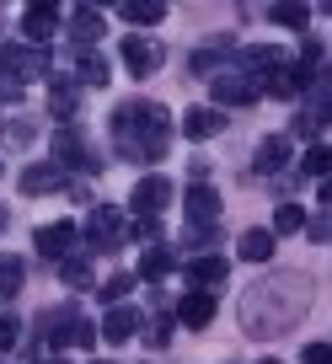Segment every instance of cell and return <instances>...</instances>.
<instances>
[{"mask_svg":"<svg viewBox=\"0 0 332 364\" xmlns=\"http://www.w3.org/2000/svg\"><path fill=\"white\" fill-rule=\"evenodd\" d=\"M65 182H70L65 166H54V161H38V166H27L22 177H16V188H22L27 198H38V193H59Z\"/></svg>","mask_w":332,"mask_h":364,"instance_id":"6","label":"cell"},{"mask_svg":"<svg viewBox=\"0 0 332 364\" xmlns=\"http://www.w3.org/2000/svg\"><path fill=\"white\" fill-rule=\"evenodd\" d=\"M33 247L48 252V257H65V252L75 247V225H70V220H54V225H43V230L33 236Z\"/></svg>","mask_w":332,"mask_h":364,"instance_id":"11","label":"cell"},{"mask_svg":"<svg viewBox=\"0 0 332 364\" xmlns=\"http://www.w3.org/2000/svg\"><path fill=\"white\" fill-rule=\"evenodd\" d=\"M118 54H124V65H129V75L134 80H145V75H156L161 70V43H150V38H124V43H118Z\"/></svg>","mask_w":332,"mask_h":364,"instance_id":"5","label":"cell"},{"mask_svg":"<svg viewBox=\"0 0 332 364\" xmlns=\"http://www.w3.org/2000/svg\"><path fill=\"white\" fill-rule=\"evenodd\" d=\"M118 16H124V22H139V27H150V22H161V6H150V0H129V6H118Z\"/></svg>","mask_w":332,"mask_h":364,"instance_id":"21","label":"cell"},{"mask_svg":"<svg viewBox=\"0 0 332 364\" xmlns=\"http://www.w3.org/2000/svg\"><path fill=\"white\" fill-rule=\"evenodd\" d=\"M43 327L54 332L59 348H92L97 343V327L80 316V311H54V316H43Z\"/></svg>","mask_w":332,"mask_h":364,"instance_id":"3","label":"cell"},{"mask_svg":"<svg viewBox=\"0 0 332 364\" xmlns=\"http://www.w3.org/2000/svg\"><path fill=\"white\" fill-rule=\"evenodd\" d=\"M225 273H230V262H225V257H193V262H188V279H193V289L220 284Z\"/></svg>","mask_w":332,"mask_h":364,"instance_id":"16","label":"cell"},{"mask_svg":"<svg viewBox=\"0 0 332 364\" xmlns=\"http://www.w3.org/2000/svg\"><path fill=\"white\" fill-rule=\"evenodd\" d=\"M166 204H172V182L161 177V171H156V177H139L134 193H129V209H134L139 220H156Z\"/></svg>","mask_w":332,"mask_h":364,"instance_id":"4","label":"cell"},{"mask_svg":"<svg viewBox=\"0 0 332 364\" xmlns=\"http://www.w3.org/2000/svg\"><path fill=\"white\" fill-rule=\"evenodd\" d=\"M80 80H86V86H107V65L97 54H86L80 59Z\"/></svg>","mask_w":332,"mask_h":364,"instance_id":"29","label":"cell"},{"mask_svg":"<svg viewBox=\"0 0 332 364\" xmlns=\"http://www.w3.org/2000/svg\"><path fill=\"white\" fill-rule=\"evenodd\" d=\"M48 107H54V118H70V113H75V86L54 80V91H48Z\"/></svg>","mask_w":332,"mask_h":364,"instance_id":"23","label":"cell"},{"mask_svg":"<svg viewBox=\"0 0 332 364\" xmlns=\"http://www.w3.org/2000/svg\"><path fill=\"white\" fill-rule=\"evenodd\" d=\"M129 284H134L129 273H113V279H107V284H102V300H107V306H118V300L129 295Z\"/></svg>","mask_w":332,"mask_h":364,"instance_id":"31","label":"cell"},{"mask_svg":"<svg viewBox=\"0 0 332 364\" xmlns=\"http://www.w3.org/2000/svg\"><path fill=\"white\" fill-rule=\"evenodd\" d=\"M241 59H247V65H252V70H284V65H279V59H284V54H279L274 43H263V48H247V54H241Z\"/></svg>","mask_w":332,"mask_h":364,"instance_id":"25","label":"cell"},{"mask_svg":"<svg viewBox=\"0 0 332 364\" xmlns=\"http://www.w3.org/2000/svg\"><path fill=\"white\" fill-rule=\"evenodd\" d=\"M257 171H279V166H289V139L284 134H274V139H263L257 145V161H252Z\"/></svg>","mask_w":332,"mask_h":364,"instance_id":"18","label":"cell"},{"mask_svg":"<svg viewBox=\"0 0 332 364\" xmlns=\"http://www.w3.org/2000/svg\"><path fill=\"white\" fill-rule=\"evenodd\" d=\"M70 38H75V43H97V38H102V16H97L92 6H75V11H70Z\"/></svg>","mask_w":332,"mask_h":364,"instance_id":"17","label":"cell"},{"mask_svg":"<svg viewBox=\"0 0 332 364\" xmlns=\"http://www.w3.org/2000/svg\"><path fill=\"white\" fill-rule=\"evenodd\" d=\"M306 171L311 177H332V145H311L306 150Z\"/></svg>","mask_w":332,"mask_h":364,"instance_id":"26","label":"cell"},{"mask_svg":"<svg viewBox=\"0 0 332 364\" xmlns=\"http://www.w3.org/2000/svg\"><path fill=\"white\" fill-rule=\"evenodd\" d=\"M139 343H150V348H166V343H172V321L156 316V321L145 327V338H139Z\"/></svg>","mask_w":332,"mask_h":364,"instance_id":"30","label":"cell"},{"mask_svg":"<svg viewBox=\"0 0 332 364\" xmlns=\"http://www.w3.org/2000/svg\"><path fill=\"white\" fill-rule=\"evenodd\" d=\"M300 225H306V215H300L295 204H279L274 209V236H295Z\"/></svg>","mask_w":332,"mask_h":364,"instance_id":"22","label":"cell"},{"mask_svg":"<svg viewBox=\"0 0 332 364\" xmlns=\"http://www.w3.org/2000/svg\"><path fill=\"white\" fill-rule=\"evenodd\" d=\"M16 284H22V257H0V295H16Z\"/></svg>","mask_w":332,"mask_h":364,"instance_id":"24","label":"cell"},{"mask_svg":"<svg viewBox=\"0 0 332 364\" xmlns=\"http://www.w3.org/2000/svg\"><path fill=\"white\" fill-rule=\"evenodd\" d=\"M300 364H332V348L327 343H311V348L300 353Z\"/></svg>","mask_w":332,"mask_h":364,"instance_id":"34","label":"cell"},{"mask_svg":"<svg viewBox=\"0 0 332 364\" xmlns=\"http://www.w3.org/2000/svg\"><path fill=\"white\" fill-rule=\"evenodd\" d=\"M22 33H27V43H38V48H43L48 38L59 33V6H33V11L22 16Z\"/></svg>","mask_w":332,"mask_h":364,"instance_id":"9","label":"cell"},{"mask_svg":"<svg viewBox=\"0 0 332 364\" xmlns=\"http://www.w3.org/2000/svg\"><path fill=\"white\" fill-rule=\"evenodd\" d=\"M113 134H118V150L134 161H150L166 150V139H172V129H166V107L161 102H124L113 118Z\"/></svg>","mask_w":332,"mask_h":364,"instance_id":"1","label":"cell"},{"mask_svg":"<svg viewBox=\"0 0 332 364\" xmlns=\"http://www.w3.org/2000/svg\"><path fill=\"white\" fill-rule=\"evenodd\" d=\"M0 70H6V80H43L48 54L38 43H6L0 48Z\"/></svg>","mask_w":332,"mask_h":364,"instance_id":"2","label":"cell"},{"mask_svg":"<svg viewBox=\"0 0 332 364\" xmlns=\"http://www.w3.org/2000/svg\"><path fill=\"white\" fill-rule=\"evenodd\" d=\"M86 236H92L97 252H107L113 241H124V225H118L113 209H92V220H86Z\"/></svg>","mask_w":332,"mask_h":364,"instance_id":"10","label":"cell"},{"mask_svg":"<svg viewBox=\"0 0 332 364\" xmlns=\"http://www.w3.org/2000/svg\"><path fill=\"white\" fill-rule=\"evenodd\" d=\"M188 220H193V225H215V220H220L215 188H204V182H193V188H188Z\"/></svg>","mask_w":332,"mask_h":364,"instance_id":"12","label":"cell"},{"mask_svg":"<svg viewBox=\"0 0 332 364\" xmlns=\"http://www.w3.org/2000/svg\"><path fill=\"white\" fill-rule=\"evenodd\" d=\"M177 316H183V327H209V321H215V295H209V289H193V295H183Z\"/></svg>","mask_w":332,"mask_h":364,"instance_id":"14","label":"cell"},{"mask_svg":"<svg viewBox=\"0 0 332 364\" xmlns=\"http://www.w3.org/2000/svg\"><path fill=\"white\" fill-rule=\"evenodd\" d=\"M166 273H172V252L150 247L145 257H139V279H166Z\"/></svg>","mask_w":332,"mask_h":364,"instance_id":"20","label":"cell"},{"mask_svg":"<svg viewBox=\"0 0 332 364\" xmlns=\"http://www.w3.org/2000/svg\"><path fill=\"white\" fill-rule=\"evenodd\" d=\"M241 257L247 262H268L274 257V230H241Z\"/></svg>","mask_w":332,"mask_h":364,"instance_id":"19","label":"cell"},{"mask_svg":"<svg viewBox=\"0 0 332 364\" xmlns=\"http://www.w3.org/2000/svg\"><path fill=\"white\" fill-rule=\"evenodd\" d=\"M321 204H332V177H327V182H321Z\"/></svg>","mask_w":332,"mask_h":364,"instance_id":"35","label":"cell"},{"mask_svg":"<svg viewBox=\"0 0 332 364\" xmlns=\"http://www.w3.org/2000/svg\"><path fill=\"white\" fill-rule=\"evenodd\" d=\"M134 327H139V316L129 306H107V316H102V338L107 343H129V338H134Z\"/></svg>","mask_w":332,"mask_h":364,"instance_id":"15","label":"cell"},{"mask_svg":"<svg viewBox=\"0 0 332 364\" xmlns=\"http://www.w3.org/2000/svg\"><path fill=\"white\" fill-rule=\"evenodd\" d=\"M16 338H22V321H16V316H0V348H16Z\"/></svg>","mask_w":332,"mask_h":364,"instance_id":"32","label":"cell"},{"mask_svg":"<svg viewBox=\"0 0 332 364\" xmlns=\"http://www.w3.org/2000/svg\"><path fill=\"white\" fill-rule=\"evenodd\" d=\"M263 364H279V359H263Z\"/></svg>","mask_w":332,"mask_h":364,"instance_id":"37","label":"cell"},{"mask_svg":"<svg viewBox=\"0 0 332 364\" xmlns=\"http://www.w3.org/2000/svg\"><path fill=\"white\" fill-rule=\"evenodd\" d=\"M33 124H6V145H33Z\"/></svg>","mask_w":332,"mask_h":364,"instance_id":"33","label":"cell"},{"mask_svg":"<svg viewBox=\"0 0 332 364\" xmlns=\"http://www.w3.org/2000/svg\"><path fill=\"white\" fill-rule=\"evenodd\" d=\"M220 129H225V113H215V107H188V118H183L188 139H215Z\"/></svg>","mask_w":332,"mask_h":364,"instance_id":"13","label":"cell"},{"mask_svg":"<svg viewBox=\"0 0 332 364\" xmlns=\"http://www.w3.org/2000/svg\"><path fill=\"white\" fill-rule=\"evenodd\" d=\"M54 166H80V171H97V156L86 150V139L75 134V129H59L54 134Z\"/></svg>","mask_w":332,"mask_h":364,"instance_id":"7","label":"cell"},{"mask_svg":"<svg viewBox=\"0 0 332 364\" xmlns=\"http://www.w3.org/2000/svg\"><path fill=\"white\" fill-rule=\"evenodd\" d=\"M209 91H215L220 107H252L257 102V86H247V80H236V75H215Z\"/></svg>","mask_w":332,"mask_h":364,"instance_id":"8","label":"cell"},{"mask_svg":"<svg viewBox=\"0 0 332 364\" xmlns=\"http://www.w3.org/2000/svg\"><path fill=\"white\" fill-rule=\"evenodd\" d=\"M59 279H65V289H86L92 284V268L86 262H59Z\"/></svg>","mask_w":332,"mask_h":364,"instance_id":"27","label":"cell"},{"mask_svg":"<svg viewBox=\"0 0 332 364\" xmlns=\"http://www.w3.org/2000/svg\"><path fill=\"white\" fill-rule=\"evenodd\" d=\"M6 225H11V215H6V204H0V230H6Z\"/></svg>","mask_w":332,"mask_h":364,"instance_id":"36","label":"cell"},{"mask_svg":"<svg viewBox=\"0 0 332 364\" xmlns=\"http://www.w3.org/2000/svg\"><path fill=\"white\" fill-rule=\"evenodd\" d=\"M268 16H274L279 27H306V22H311V11H306V6H274Z\"/></svg>","mask_w":332,"mask_h":364,"instance_id":"28","label":"cell"}]
</instances>
